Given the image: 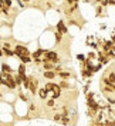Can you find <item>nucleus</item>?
<instances>
[{
    "mask_svg": "<svg viewBox=\"0 0 115 126\" xmlns=\"http://www.w3.org/2000/svg\"><path fill=\"white\" fill-rule=\"evenodd\" d=\"M13 50H14L16 57H19V56H21V55H26V53H31L30 50H29V47L24 46V45H20V43H17L16 46H13Z\"/></svg>",
    "mask_w": 115,
    "mask_h": 126,
    "instance_id": "1",
    "label": "nucleus"
},
{
    "mask_svg": "<svg viewBox=\"0 0 115 126\" xmlns=\"http://www.w3.org/2000/svg\"><path fill=\"white\" fill-rule=\"evenodd\" d=\"M55 30L60 32L63 36H64V34H68V26H67V23H65L63 19H60V20L55 23Z\"/></svg>",
    "mask_w": 115,
    "mask_h": 126,
    "instance_id": "2",
    "label": "nucleus"
},
{
    "mask_svg": "<svg viewBox=\"0 0 115 126\" xmlns=\"http://www.w3.org/2000/svg\"><path fill=\"white\" fill-rule=\"evenodd\" d=\"M50 93H51V97L58 99V97H61V96H63V89L60 87L58 83H54V85H53V90H51Z\"/></svg>",
    "mask_w": 115,
    "mask_h": 126,
    "instance_id": "3",
    "label": "nucleus"
},
{
    "mask_svg": "<svg viewBox=\"0 0 115 126\" xmlns=\"http://www.w3.org/2000/svg\"><path fill=\"white\" fill-rule=\"evenodd\" d=\"M57 78L64 79V80H70V79L74 78V75H73L68 69H63V70H60L58 73H57Z\"/></svg>",
    "mask_w": 115,
    "mask_h": 126,
    "instance_id": "4",
    "label": "nucleus"
},
{
    "mask_svg": "<svg viewBox=\"0 0 115 126\" xmlns=\"http://www.w3.org/2000/svg\"><path fill=\"white\" fill-rule=\"evenodd\" d=\"M68 6H70V7L65 10V16H67V17H71V16H73L77 10H78V1L73 3V4H68Z\"/></svg>",
    "mask_w": 115,
    "mask_h": 126,
    "instance_id": "5",
    "label": "nucleus"
},
{
    "mask_svg": "<svg viewBox=\"0 0 115 126\" xmlns=\"http://www.w3.org/2000/svg\"><path fill=\"white\" fill-rule=\"evenodd\" d=\"M100 89H101V92H102V94H104V96H105V94H112V93H115L111 85H104V83H101V87H100Z\"/></svg>",
    "mask_w": 115,
    "mask_h": 126,
    "instance_id": "6",
    "label": "nucleus"
},
{
    "mask_svg": "<svg viewBox=\"0 0 115 126\" xmlns=\"http://www.w3.org/2000/svg\"><path fill=\"white\" fill-rule=\"evenodd\" d=\"M37 94H38V97H40V99H41V100H46L47 97H48V92H47V89L44 86H38V90H37Z\"/></svg>",
    "mask_w": 115,
    "mask_h": 126,
    "instance_id": "7",
    "label": "nucleus"
},
{
    "mask_svg": "<svg viewBox=\"0 0 115 126\" xmlns=\"http://www.w3.org/2000/svg\"><path fill=\"white\" fill-rule=\"evenodd\" d=\"M43 78L47 79V80H54L57 78V73L54 70H43Z\"/></svg>",
    "mask_w": 115,
    "mask_h": 126,
    "instance_id": "8",
    "label": "nucleus"
},
{
    "mask_svg": "<svg viewBox=\"0 0 115 126\" xmlns=\"http://www.w3.org/2000/svg\"><path fill=\"white\" fill-rule=\"evenodd\" d=\"M44 52H46L44 47H38V49H36L34 52H31V57H33V60H34V59H40Z\"/></svg>",
    "mask_w": 115,
    "mask_h": 126,
    "instance_id": "9",
    "label": "nucleus"
},
{
    "mask_svg": "<svg viewBox=\"0 0 115 126\" xmlns=\"http://www.w3.org/2000/svg\"><path fill=\"white\" fill-rule=\"evenodd\" d=\"M58 85H60L61 89H65V90H70V89H74V87H75L70 83V80H64V79H61V80L58 82Z\"/></svg>",
    "mask_w": 115,
    "mask_h": 126,
    "instance_id": "10",
    "label": "nucleus"
},
{
    "mask_svg": "<svg viewBox=\"0 0 115 126\" xmlns=\"http://www.w3.org/2000/svg\"><path fill=\"white\" fill-rule=\"evenodd\" d=\"M19 60H20V62H23V63H26V64H29V63H31V62H33V57H31V53H26V55L19 56Z\"/></svg>",
    "mask_w": 115,
    "mask_h": 126,
    "instance_id": "11",
    "label": "nucleus"
},
{
    "mask_svg": "<svg viewBox=\"0 0 115 126\" xmlns=\"http://www.w3.org/2000/svg\"><path fill=\"white\" fill-rule=\"evenodd\" d=\"M1 72H4V73H14V69H13L9 63L3 62L1 63Z\"/></svg>",
    "mask_w": 115,
    "mask_h": 126,
    "instance_id": "12",
    "label": "nucleus"
},
{
    "mask_svg": "<svg viewBox=\"0 0 115 126\" xmlns=\"http://www.w3.org/2000/svg\"><path fill=\"white\" fill-rule=\"evenodd\" d=\"M85 115H87L90 119H92V118H95V115H97V110L91 109V108H87V109H85Z\"/></svg>",
    "mask_w": 115,
    "mask_h": 126,
    "instance_id": "13",
    "label": "nucleus"
},
{
    "mask_svg": "<svg viewBox=\"0 0 115 126\" xmlns=\"http://www.w3.org/2000/svg\"><path fill=\"white\" fill-rule=\"evenodd\" d=\"M54 40H55V45H58V43H61L63 42V34L60 32H54Z\"/></svg>",
    "mask_w": 115,
    "mask_h": 126,
    "instance_id": "14",
    "label": "nucleus"
},
{
    "mask_svg": "<svg viewBox=\"0 0 115 126\" xmlns=\"http://www.w3.org/2000/svg\"><path fill=\"white\" fill-rule=\"evenodd\" d=\"M46 106L50 108V109H53L54 106H55V99H54V97H50V99L47 97L46 99Z\"/></svg>",
    "mask_w": 115,
    "mask_h": 126,
    "instance_id": "15",
    "label": "nucleus"
},
{
    "mask_svg": "<svg viewBox=\"0 0 115 126\" xmlns=\"http://www.w3.org/2000/svg\"><path fill=\"white\" fill-rule=\"evenodd\" d=\"M17 73H20V75H26V63L20 62V64L17 66Z\"/></svg>",
    "mask_w": 115,
    "mask_h": 126,
    "instance_id": "16",
    "label": "nucleus"
},
{
    "mask_svg": "<svg viewBox=\"0 0 115 126\" xmlns=\"http://www.w3.org/2000/svg\"><path fill=\"white\" fill-rule=\"evenodd\" d=\"M105 56H107V57L109 59V60H111V62H112V60H115V52L112 50V49L107 50V52H105Z\"/></svg>",
    "mask_w": 115,
    "mask_h": 126,
    "instance_id": "17",
    "label": "nucleus"
},
{
    "mask_svg": "<svg viewBox=\"0 0 115 126\" xmlns=\"http://www.w3.org/2000/svg\"><path fill=\"white\" fill-rule=\"evenodd\" d=\"M102 12H104V7L101 6L100 3H98V4H95V16H101V15H102Z\"/></svg>",
    "mask_w": 115,
    "mask_h": 126,
    "instance_id": "18",
    "label": "nucleus"
},
{
    "mask_svg": "<svg viewBox=\"0 0 115 126\" xmlns=\"http://www.w3.org/2000/svg\"><path fill=\"white\" fill-rule=\"evenodd\" d=\"M60 123H63V125H70L71 123V118L70 116H63L61 120H60Z\"/></svg>",
    "mask_w": 115,
    "mask_h": 126,
    "instance_id": "19",
    "label": "nucleus"
},
{
    "mask_svg": "<svg viewBox=\"0 0 115 126\" xmlns=\"http://www.w3.org/2000/svg\"><path fill=\"white\" fill-rule=\"evenodd\" d=\"M53 85H54V82H53V80H51V82H47L46 85H44V87L47 89V92H48V93H50V92L53 90Z\"/></svg>",
    "mask_w": 115,
    "mask_h": 126,
    "instance_id": "20",
    "label": "nucleus"
},
{
    "mask_svg": "<svg viewBox=\"0 0 115 126\" xmlns=\"http://www.w3.org/2000/svg\"><path fill=\"white\" fill-rule=\"evenodd\" d=\"M87 57H88V59H92V60H97V52H94V50H91V52H88V55H87Z\"/></svg>",
    "mask_w": 115,
    "mask_h": 126,
    "instance_id": "21",
    "label": "nucleus"
},
{
    "mask_svg": "<svg viewBox=\"0 0 115 126\" xmlns=\"http://www.w3.org/2000/svg\"><path fill=\"white\" fill-rule=\"evenodd\" d=\"M63 118V115H61V112H58V113H54V116H53V120L54 122H60Z\"/></svg>",
    "mask_w": 115,
    "mask_h": 126,
    "instance_id": "22",
    "label": "nucleus"
},
{
    "mask_svg": "<svg viewBox=\"0 0 115 126\" xmlns=\"http://www.w3.org/2000/svg\"><path fill=\"white\" fill-rule=\"evenodd\" d=\"M19 97H20V100H23V102H29V99H27V96H26V94L23 93V92H21V90H20V92H19Z\"/></svg>",
    "mask_w": 115,
    "mask_h": 126,
    "instance_id": "23",
    "label": "nucleus"
},
{
    "mask_svg": "<svg viewBox=\"0 0 115 126\" xmlns=\"http://www.w3.org/2000/svg\"><path fill=\"white\" fill-rule=\"evenodd\" d=\"M3 1V6H7V7L11 9V6H13V0H1Z\"/></svg>",
    "mask_w": 115,
    "mask_h": 126,
    "instance_id": "24",
    "label": "nucleus"
},
{
    "mask_svg": "<svg viewBox=\"0 0 115 126\" xmlns=\"http://www.w3.org/2000/svg\"><path fill=\"white\" fill-rule=\"evenodd\" d=\"M9 12H10V7H7V6H3V7H1V13H3L4 16H9V15H10Z\"/></svg>",
    "mask_w": 115,
    "mask_h": 126,
    "instance_id": "25",
    "label": "nucleus"
},
{
    "mask_svg": "<svg viewBox=\"0 0 115 126\" xmlns=\"http://www.w3.org/2000/svg\"><path fill=\"white\" fill-rule=\"evenodd\" d=\"M75 57H77V60H78V62H83V60H85V57H87V56H85V55H81V53H80V55H77Z\"/></svg>",
    "mask_w": 115,
    "mask_h": 126,
    "instance_id": "26",
    "label": "nucleus"
},
{
    "mask_svg": "<svg viewBox=\"0 0 115 126\" xmlns=\"http://www.w3.org/2000/svg\"><path fill=\"white\" fill-rule=\"evenodd\" d=\"M90 90V83H87V85H84V87H83V92H84V94L87 93Z\"/></svg>",
    "mask_w": 115,
    "mask_h": 126,
    "instance_id": "27",
    "label": "nucleus"
},
{
    "mask_svg": "<svg viewBox=\"0 0 115 126\" xmlns=\"http://www.w3.org/2000/svg\"><path fill=\"white\" fill-rule=\"evenodd\" d=\"M101 6H102V7L105 9V7H108V6H109V4H108V0H102V1H101L100 3Z\"/></svg>",
    "mask_w": 115,
    "mask_h": 126,
    "instance_id": "28",
    "label": "nucleus"
},
{
    "mask_svg": "<svg viewBox=\"0 0 115 126\" xmlns=\"http://www.w3.org/2000/svg\"><path fill=\"white\" fill-rule=\"evenodd\" d=\"M75 1H80V0H65L67 4H73V3H75Z\"/></svg>",
    "mask_w": 115,
    "mask_h": 126,
    "instance_id": "29",
    "label": "nucleus"
},
{
    "mask_svg": "<svg viewBox=\"0 0 115 126\" xmlns=\"http://www.w3.org/2000/svg\"><path fill=\"white\" fill-rule=\"evenodd\" d=\"M108 4L109 6H115V0H108Z\"/></svg>",
    "mask_w": 115,
    "mask_h": 126,
    "instance_id": "30",
    "label": "nucleus"
},
{
    "mask_svg": "<svg viewBox=\"0 0 115 126\" xmlns=\"http://www.w3.org/2000/svg\"><path fill=\"white\" fill-rule=\"evenodd\" d=\"M111 40L115 43V32H114V33H111Z\"/></svg>",
    "mask_w": 115,
    "mask_h": 126,
    "instance_id": "31",
    "label": "nucleus"
},
{
    "mask_svg": "<svg viewBox=\"0 0 115 126\" xmlns=\"http://www.w3.org/2000/svg\"><path fill=\"white\" fill-rule=\"evenodd\" d=\"M0 57H4V53H3V49L0 47Z\"/></svg>",
    "mask_w": 115,
    "mask_h": 126,
    "instance_id": "32",
    "label": "nucleus"
},
{
    "mask_svg": "<svg viewBox=\"0 0 115 126\" xmlns=\"http://www.w3.org/2000/svg\"><path fill=\"white\" fill-rule=\"evenodd\" d=\"M100 29H102V30H104V29H107V24H101Z\"/></svg>",
    "mask_w": 115,
    "mask_h": 126,
    "instance_id": "33",
    "label": "nucleus"
},
{
    "mask_svg": "<svg viewBox=\"0 0 115 126\" xmlns=\"http://www.w3.org/2000/svg\"><path fill=\"white\" fill-rule=\"evenodd\" d=\"M92 1H95V3L98 4V3H101V1H102V0H92Z\"/></svg>",
    "mask_w": 115,
    "mask_h": 126,
    "instance_id": "34",
    "label": "nucleus"
},
{
    "mask_svg": "<svg viewBox=\"0 0 115 126\" xmlns=\"http://www.w3.org/2000/svg\"><path fill=\"white\" fill-rule=\"evenodd\" d=\"M83 1H84V3H91L92 0H83Z\"/></svg>",
    "mask_w": 115,
    "mask_h": 126,
    "instance_id": "35",
    "label": "nucleus"
},
{
    "mask_svg": "<svg viewBox=\"0 0 115 126\" xmlns=\"http://www.w3.org/2000/svg\"><path fill=\"white\" fill-rule=\"evenodd\" d=\"M24 3H30V0H23Z\"/></svg>",
    "mask_w": 115,
    "mask_h": 126,
    "instance_id": "36",
    "label": "nucleus"
},
{
    "mask_svg": "<svg viewBox=\"0 0 115 126\" xmlns=\"http://www.w3.org/2000/svg\"><path fill=\"white\" fill-rule=\"evenodd\" d=\"M1 39H3V36H1V34H0V40H1Z\"/></svg>",
    "mask_w": 115,
    "mask_h": 126,
    "instance_id": "37",
    "label": "nucleus"
},
{
    "mask_svg": "<svg viewBox=\"0 0 115 126\" xmlns=\"http://www.w3.org/2000/svg\"><path fill=\"white\" fill-rule=\"evenodd\" d=\"M0 15H1V9H0Z\"/></svg>",
    "mask_w": 115,
    "mask_h": 126,
    "instance_id": "38",
    "label": "nucleus"
},
{
    "mask_svg": "<svg viewBox=\"0 0 115 126\" xmlns=\"http://www.w3.org/2000/svg\"><path fill=\"white\" fill-rule=\"evenodd\" d=\"M112 69H114V70H115V66H114V67H112Z\"/></svg>",
    "mask_w": 115,
    "mask_h": 126,
    "instance_id": "39",
    "label": "nucleus"
}]
</instances>
